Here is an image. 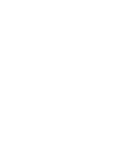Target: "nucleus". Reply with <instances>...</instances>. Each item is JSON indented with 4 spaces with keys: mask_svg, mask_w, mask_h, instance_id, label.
Returning <instances> with one entry per match:
<instances>
[]
</instances>
